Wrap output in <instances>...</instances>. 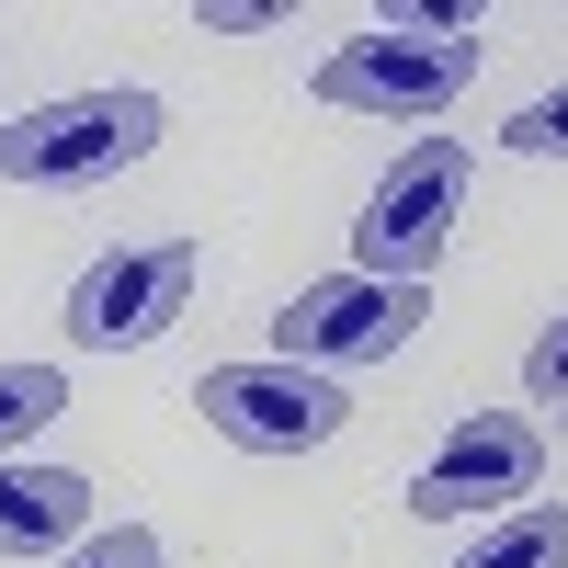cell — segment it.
Returning a JSON list of instances; mask_svg holds the SVG:
<instances>
[{
  "instance_id": "1",
  "label": "cell",
  "mask_w": 568,
  "mask_h": 568,
  "mask_svg": "<svg viewBox=\"0 0 568 568\" xmlns=\"http://www.w3.org/2000/svg\"><path fill=\"white\" fill-rule=\"evenodd\" d=\"M171 136L160 91H69V103H34L0 125V182L12 194H91V182L136 171Z\"/></svg>"
},
{
  "instance_id": "2",
  "label": "cell",
  "mask_w": 568,
  "mask_h": 568,
  "mask_svg": "<svg viewBox=\"0 0 568 568\" xmlns=\"http://www.w3.org/2000/svg\"><path fill=\"white\" fill-rule=\"evenodd\" d=\"M455 227H466V149L455 136H409L387 160V182L364 194V216H353V273L433 284V262L455 251Z\"/></svg>"
},
{
  "instance_id": "3",
  "label": "cell",
  "mask_w": 568,
  "mask_h": 568,
  "mask_svg": "<svg viewBox=\"0 0 568 568\" xmlns=\"http://www.w3.org/2000/svg\"><path fill=\"white\" fill-rule=\"evenodd\" d=\"M478 80V34H398V23H364L353 45L318 58V103L329 114H398V125H433L466 103Z\"/></svg>"
},
{
  "instance_id": "4",
  "label": "cell",
  "mask_w": 568,
  "mask_h": 568,
  "mask_svg": "<svg viewBox=\"0 0 568 568\" xmlns=\"http://www.w3.org/2000/svg\"><path fill=\"white\" fill-rule=\"evenodd\" d=\"M194 409H205V433L240 444V455H318V444L353 433L342 375H307V364H273V353L262 364H216L194 387Z\"/></svg>"
},
{
  "instance_id": "5",
  "label": "cell",
  "mask_w": 568,
  "mask_h": 568,
  "mask_svg": "<svg viewBox=\"0 0 568 568\" xmlns=\"http://www.w3.org/2000/svg\"><path fill=\"white\" fill-rule=\"evenodd\" d=\"M433 318L420 284H375V273H318L273 307V364H307V375H353V364H387L409 329Z\"/></svg>"
},
{
  "instance_id": "6",
  "label": "cell",
  "mask_w": 568,
  "mask_h": 568,
  "mask_svg": "<svg viewBox=\"0 0 568 568\" xmlns=\"http://www.w3.org/2000/svg\"><path fill=\"white\" fill-rule=\"evenodd\" d=\"M194 284H205L194 240H125V251H103L69 284V342L80 353H149L160 329L194 307Z\"/></svg>"
},
{
  "instance_id": "7",
  "label": "cell",
  "mask_w": 568,
  "mask_h": 568,
  "mask_svg": "<svg viewBox=\"0 0 568 568\" xmlns=\"http://www.w3.org/2000/svg\"><path fill=\"white\" fill-rule=\"evenodd\" d=\"M535 478H546V433L524 409H466L455 433L420 455V478H409V511L420 524H466V511H524L535 500Z\"/></svg>"
},
{
  "instance_id": "8",
  "label": "cell",
  "mask_w": 568,
  "mask_h": 568,
  "mask_svg": "<svg viewBox=\"0 0 568 568\" xmlns=\"http://www.w3.org/2000/svg\"><path fill=\"white\" fill-rule=\"evenodd\" d=\"M103 524H91V478L80 466H0V557H69L91 546Z\"/></svg>"
},
{
  "instance_id": "9",
  "label": "cell",
  "mask_w": 568,
  "mask_h": 568,
  "mask_svg": "<svg viewBox=\"0 0 568 568\" xmlns=\"http://www.w3.org/2000/svg\"><path fill=\"white\" fill-rule=\"evenodd\" d=\"M444 568H568V511L524 500V511H500V524H478V546L444 557Z\"/></svg>"
},
{
  "instance_id": "10",
  "label": "cell",
  "mask_w": 568,
  "mask_h": 568,
  "mask_svg": "<svg viewBox=\"0 0 568 568\" xmlns=\"http://www.w3.org/2000/svg\"><path fill=\"white\" fill-rule=\"evenodd\" d=\"M58 409H69V375L58 364H0V466H12Z\"/></svg>"
},
{
  "instance_id": "11",
  "label": "cell",
  "mask_w": 568,
  "mask_h": 568,
  "mask_svg": "<svg viewBox=\"0 0 568 568\" xmlns=\"http://www.w3.org/2000/svg\"><path fill=\"white\" fill-rule=\"evenodd\" d=\"M500 149H511V160H568V80H557V91H535V103L500 125Z\"/></svg>"
},
{
  "instance_id": "12",
  "label": "cell",
  "mask_w": 568,
  "mask_h": 568,
  "mask_svg": "<svg viewBox=\"0 0 568 568\" xmlns=\"http://www.w3.org/2000/svg\"><path fill=\"white\" fill-rule=\"evenodd\" d=\"M58 568H171V557H160V535H149V524H103L91 546H69Z\"/></svg>"
},
{
  "instance_id": "13",
  "label": "cell",
  "mask_w": 568,
  "mask_h": 568,
  "mask_svg": "<svg viewBox=\"0 0 568 568\" xmlns=\"http://www.w3.org/2000/svg\"><path fill=\"white\" fill-rule=\"evenodd\" d=\"M524 398H535V409H568V318L535 329V353H524Z\"/></svg>"
},
{
  "instance_id": "14",
  "label": "cell",
  "mask_w": 568,
  "mask_h": 568,
  "mask_svg": "<svg viewBox=\"0 0 568 568\" xmlns=\"http://www.w3.org/2000/svg\"><path fill=\"white\" fill-rule=\"evenodd\" d=\"M194 23H205V34H273L284 12H273V0H205Z\"/></svg>"
}]
</instances>
